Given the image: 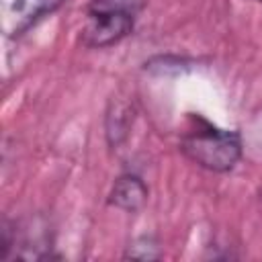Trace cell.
<instances>
[{
    "mask_svg": "<svg viewBox=\"0 0 262 262\" xmlns=\"http://www.w3.org/2000/svg\"><path fill=\"white\" fill-rule=\"evenodd\" d=\"M194 129L186 131L180 139V151L199 168L209 172H229L242 158V139L235 131H225L199 121Z\"/></svg>",
    "mask_w": 262,
    "mask_h": 262,
    "instance_id": "obj_1",
    "label": "cell"
},
{
    "mask_svg": "<svg viewBox=\"0 0 262 262\" xmlns=\"http://www.w3.org/2000/svg\"><path fill=\"white\" fill-rule=\"evenodd\" d=\"M133 31V14L123 8L98 6L90 10L82 27V43L92 49H102L119 43Z\"/></svg>",
    "mask_w": 262,
    "mask_h": 262,
    "instance_id": "obj_2",
    "label": "cell"
},
{
    "mask_svg": "<svg viewBox=\"0 0 262 262\" xmlns=\"http://www.w3.org/2000/svg\"><path fill=\"white\" fill-rule=\"evenodd\" d=\"M66 0H8L2 14V29L8 37H18L37 20L55 12Z\"/></svg>",
    "mask_w": 262,
    "mask_h": 262,
    "instance_id": "obj_3",
    "label": "cell"
},
{
    "mask_svg": "<svg viewBox=\"0 0 262 262\" xmlns=\"http://www.w3.org/2000/svg\"><path fill=\"white\" fill-rule=\"evenodd\" d=\"M147 203V186L135 174H121L108 192V205L125 213H137Z\"/></svg>",
    "mask_w": 262,
    "mask_h": 262,
    "instance_id": "obj_4",
    "label": "cell"
},
{
    "mask_svg": "<svg viewBox=\"0 0 262 262\" xmlns=\"http://www.w3.org/2000/svg\"><path fill=\"white\" fill-rule=\"evenodd\" d=\"M133 123V108L125 100H113L106 111V139L113 147H117L129 133Z\"/></svg>",
    "mask_w": 262,
    "mask_h": 262,
    "instance_id": "obj_5",
    "label": "cell"
},
{
    "mask_svg": "<svg viewBox=\"0 0 262 262\" xmlns=\"http://www.w3.org/2000/svg\"><path fill=\"white\" fill-rule=\"evenodd\" d=\"M160 256H162L160 246L151 235L137 237L125 252V258H133V260H158Z\"/></svg>",
    "mask_w": 262,
    "mask_h": 262,
    "instance_id": "obj_6",
    "label": "cell"
},
{
    "mask_svg": "<svg viewBox=\"0 0 262 262\" xmlns=\"http://www.w3.org/2000/svg\"><path fill=\"white\" fill-rule=\"evenodd\" d=\"M258 2H262V0H258Z\"/></svg>",
    "mask_w": 262,
    "mask_h": 262,
    "instance_id": "obj_7",
    "label": "cell"
}]
</instances>
